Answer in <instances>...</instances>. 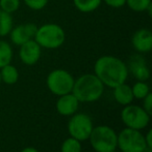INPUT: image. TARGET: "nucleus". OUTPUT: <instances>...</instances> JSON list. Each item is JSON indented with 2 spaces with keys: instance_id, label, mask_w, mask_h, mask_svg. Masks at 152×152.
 Wrapping results in <instances>:
<instances>
[{
  "instance_id": "nucleus-1",
  "label": "nucleus",
  "mask_w": 152,
  "mask_h": 152,
  "mask_svg": "<svg viewBox=\"0 0 152 152\" xmlns=\"http://www.w3.org/2000/svg\"><path fill=\"white\" fill-rule=\"evenodd\" d=\"M127 64L123 60L112 55H104L96 60L94 74L104 86L115 88L126 82L128 77Z\"/></svg>"
},
{
  "instance_id": "nucleus-2",
  "label": "nucleus",
  "mask_w": 152,
  "mask_h": 152,
  "mask_svg": "<svg viewBox=\"0 0 152 152\" xmlns=\"http://www.w3.org/2000/svg\"><path fill=\"white\" fill-rule=\"evenodd\" d=\"M104 85L95 74H85L74 81L72 93L79 102H93L102 96Z\"/></svg>"
},
{
  "instance_id": "nucleus-3",
  "label": "nucleus",
  "mask_w": 152,
  "mask_h": 152,
  "mask_svg": "<svg viewBox=\"0 0 152 152\" xmlns=\"http://www.w3.org/2000/svg\"><path fill=\"white\" fill-rule=\"evenodd\" d=\"M35 40L41 48L53 50L64 45L66 40V32L63 27L55 23H46L38 26Z\"/></svg>"
},
{
  "instance_id": "nucleus-4",
  "label": "nucleus",
  "mask_w": 152,
  "mask_h": 152,
  "mask_svg": "<svg viewBox=\"0 0 152 152\" xmlns=\"http://www.w3.org/2000/svg\"><path fill=\"white\" fill-rule=\"evenodd\" d=\"M89 140L96 152H114L117 149L118 134L108 125L93 127Z\"/></svg>"
},
{
  "instance_id": "nucleus-5",
  "label": "nucleus",
  "mask_w": 152,
  "mask_h": 152,
  "mask_svg": "<svg viewBox=\"0 0 152 152\" xmlns=\"http://www.w3.org/2000/svg\"><path fill=\"white\" fill-rule=\"evenodd\" d=\"M75 79L68 70L57 68L50 72L47 76L46 84L50 92L55 95H64L72 92Z\"/></svg>"
},
{
  "instance_id": "nucleus-6",
  "label": "nucleus",
  "mask_w": 152,
  "mask_h": 152,
  "mask_svg": "<svg viewBox=\"0 0 152 152\" xmlns=\"http://www.w3.org/2000/svg\"><path fill=\"white\" fill-rule=\"evenodd\" d=\"M117 147L121 152H143L147 145L140 130L126 127L118 136Z\"/></svg>"
},
{
  "instance_id": "nucleus-7",
  "label": "nucleus",
  "mask_w": 152,
  "mask_h": 152,
  "mask_svg": "<svg viewBox=\"0 0 152 152\" xmlns=\"http://www.w3.org/2000/svg\"><path fill=\"white\" fill-rule=\"evenodd\" d=\"M121 119L126 127L141 130L145 128L150 121V115L142 107L127 104L121 112Z\"/></svg>"
},
{
  "instance_id": "nucleus-8",
  "label": "nucleus",
  "mask_w": 152,
  "mask_h": 152,
  "mask_svg": "<svg viewBox=\"0 0 152 152\" xmlns=\"http://www.w3.org/2000/svg\"><path fill=\"white\" fill-rule=\"evenodd\" d=\"M93 129V121L87 114H73L68 123V132L72 138L78 141L89 140Z\"/></svg>"
},
{
  "instance_id": "nucleus-9",
  "label": "nucleus",
  "mask_w": 152,
  "mask_h": 152,
  "mask_svg": "<svg viewBox=\"0 0 152 152\" xmlns=\"http://www.w3.org/2000/svg\"><path fill=\"white\" fill-rule=\"evenodd\" d=\"M38 30V25L35 23H24L13 27L10 32V42L17 47H20L24 42L30 39H35V35Z\"/></svg>"
},
{
  "instance_id": "nucleus-10",
  "label": "nucleus",
  "mask_w": 152,
  "mask_h": 152,
  "mask_svg": "<svg viewBox=\"0 0 152 152\" xmlns=\"http://www.w3.org/2000/svg\"><path fill=\"white\" fill-rule=\"evenodd\" d=\"M42 48L35 39H30L20 46L19 57L25 65H35L40 60Z\"/></svg>"
},
{
  "instance_id": "nucleus-11",
  "label": "nucleus",
  "mask_w": 152,
  "mask_h": 152,
  "mask_svg": "<svg viewBox=\"0 0 152 152\" xmlns=\"http://www.w3.org/2000/svg\"><path fill=\"white\" fill-rule=\"evenodd\" d=\"M128 72L138 81H145L146 82L150 78V69L147 64V61L142 56V54H134L129 58L127 64Z\"/></svg>"
},
{
  "instance_id": "nucleus-12",
  "label": "nucleus",
  "mask_w": 152,
  "mask_h": 152,
  "mask_svg": "<svg viewBox=\"0 0 152 152\" xmlns=\"http://www.w3.org/2000/svg\"><path fill=\"white\" fill-rule=\"evenodd\" d=\"M133 49L140 54H146L152 50V32L150 29L141 28L133 33L131 37Z\"/></svg>"
},
{
  "instance_id": "nucleus-13",
  "label": "nucleus",
  "mask_w": 152,
  "mask_h": 152,
  "mask_svg": "<svg viewBox=\"0 0 152 152\" xmlns=\"http://www.w3.org/2000/svg\"><path fill=\"white\" fill-rule=\"evenodd\" d=\"M79 102L73 95L72 92L64 94L59 97L56 102V111L59 115L63 116H72L75 114L78 109Z\"/></svg>"
},
{
  "instance_id": "nucleus-14",
  "label": "nucleus",
  "mask_w": 152,
  "mask_h": 152,
  "mask_svg": "<svg viewBox=\"0 0 152 152\" xmlns=\"http://www.w3.org/2000/svg\"><path fill=\"white\" fill-rule=\"evenodd\" d=\"M114 97L118 104L122 106H127L130 104L133 100V94L131 91V87L129 85L120 84L114 88Z\"/></svg>"
},
{
  "instance_id": "nucleus-15",
  "label": "nucleus",
  "mask_w": 152,
  "mask_h": 152,
  "mask_svg": "<svg viewBox=\"0 0 152 152\" xmlns=\"http://www.w3.org/2000/svg\"><path fill=\"white\" fill-rule=\"evenodd\" d=\"M0 76H1V82L7 85H14L19 80V70L17 69L16 66L10 63L0 68Z\"/></svg>"
},
{
  "instance_id": "nucleus-16",
  "label": "nucleus",
  "mask_w": 152,
  "mask_h": 152,
  "mask_svg": "<svg viewBox=\"0 0 152 152\" xmlns=\"http://www.w3.org/2000/svg\"><path fill=\"white\" fill-rule=\"evenodd\" d=\"M102 3V0H73V4L78 12L83 14L93 12L98 10Z\"/></svg>"
},
{
  "instance_id": "nucleus-17",
  "label": "nucleus",
  "mask_w": 152,
  "mask_h": 152,
  "mask_svg": "<svg viewBox=\"0 0 152 152\" xmlns=\"http://www.w3.org/2000/svg\"><path fill=\"white\" fill-rule=\"evenodd\" d=\"M14 51L10 42L0 40V68L10 64L13 60Z\"/></svg>"
},
{
  "instance_id": "nucleus-18",
  "label": "nucleus",
  "mask_w": 152,
  "mask_h": 152,
  "mask_svg": "<svg viewBox=\"0 0 152 152\" xmlns=\"http://www.w3.org/2000/svg\"><path fill=\"white\" fill-rule=\"evenodd\" d=\"M125 5H127L132 12H148L151 16L152 0H126Z\"/></svg>"
},
{
  "instance_id": "nucleus-19",
  "label": "nucleus",
  "mask_w": 152,
  "mask_h": 152,
  "mask_svg": "<svg viewBox=\"0 0 152 152\" xmlns=\"http://www.w3.org/2000/svg\"><path fill=\"white\" fill-rule=\"evenodd\" d=\"M14 27L12 15L0 10V37L8 35Z\"/></svg>"
},
{
  "instance_id": "nucleus-20",
  "label": "nucleus",
  "mask_w": 152,
  "mask_h": 152,
  "mask_svg": "<svg viewBox=\"0 0 152 152\" xmlns=\"http://www.w3.org/2000/svg\"><path fill=\"white\" fill-rule=\"evenodd\" d=\"M131 91L132 94H133V98L143 99L150 92V88H149V85L145 81H138L131 87Z\"/></svg>"
},
{
  "instance_id": "nucleus-21",
  "label": "nucleus",
  "mask_w": 152,
  "mask_h": 152,
  "mask_svg": "<svg viewBox=\"0 0 152 152\" xmlns=\"http://www.w3.org/2000/svg\"><path fill=\"white\" fill-rule=\"evenodd\" d=\"M61 152H81L80 141L74 138H68L63 142L61 147Z\"/></svg>"
},
{
  "instance_id": "nucleus-22",
  "label": "nucleus",
  "mask_w": 152,
  "mask_h": 152,
  "mask_svg": "<svg viewBox=\"0 0 152 152\" xmlns=\"http://www.w3.org/2000/svg\"><path fill=\"white\" fill-rule=\"evenodd\" d=\"M21 0H0V10L7 14H14L20 8Z\"/></svg>"
},
{
  "instance_id": "nucleus-23",
  "label": "nucleus",
  "mask_w": 152,
  "mask_h": 152,
  "mask_svg": "<svg viewBox=\"0 0 152 152\" xmlns=\"http://www.w3.org/2000/svg\"><path fill=\"white\" fill-rule=\"evenodd\" d=\"M49 0H23L24 4L31 10H42L46 7Z\"/></svg>"
},
{
  "instance_id": "nucleus-24",
  "label": "nucleus",
  "mask_w": 152,
  "mask_h": 152,
  "mask_svg": "<svg viewBox=\"0 0 152 152\" xmlns=\"http://www.w3.org/2000/svg\"><path fill=\"white\" fill-rule=\"evenodd\" d=\"M143 100H144V107H143V109L151 116V114H152V93L151 92H149V93L143 98Z\"/></svg>"
},
{
  "instance_id": "nucleus-25",
  "label": "nucleus",
  "mask_w": 152,
  "mask_h": 152,
  "mask_svg": "<svg viewBox=\"0 0 152 152\" xmlns=\"http://www.w3.org/2000/svg\"><path fill=\"white\" fill-rule=\"evenodd\" d=\"M102 2H104V3L108 6H110V7L120 8L125 5L126 0H102Z\"/></svg>"
},
{
  "instance_id": "nucleus-26",
  "label": "nucleus",
  "mask_w": 152,
  "mask_h": 152,
  "mask_svg": "<svg viewBox=\"0 0 152 152\" xmlns=\"http://www.w3.org/2000/svg\"><path fill=\"white\" fill-rule=\"evenodd\" d=\"M144 138H145V142H146L147 147L152 149V141H151V139H152V132H151V130H149V132H147V134H146V136H144Z\"/></svg>"
},
{
  "instance_id": "nucleus-27",
  "label": "nucleus",
  "mask_w": 152,
  "mask_h": 152,
  "mask_svg": "<svg viewBox=\"0 0 152 152\" xmlns=\"http://www.w3.org/2000/svg\"><path fill=\"white\" fill-rule=\"evenodd\" d=\"M21 152H39V151L36 148H33V147H26V148H24Z\"/></svg>"
},
{
  "instance_id": "nucleus-28",
  "label": "nucleus",
  "mask_w": 152,
  "mask_h": 152,
  "mask_svg": "<svg viewBox=\"0 0 152 152\" xmlns=\"http://www.w3.org/2000/svg\"><path fill=\"white\" fill-rule=\"evenodd\" d=\"M0 84H1V76H0Z\"/></svg>"
},
{
  "instance_id": "nucleus-29",
  "label": "nucleus",
  "mask_w": 152,
  "mask_h": 152,
  "mask_svg": "<svg viewBox=\"0 0 152 152\" xmlns=\"http://www.w3.org/2000/svg\"><path fill=\"white\" fill-rule=\"evenodd\" d=\"M114 152H117V151H114Z\"/></svg>"
}]
</instances>
